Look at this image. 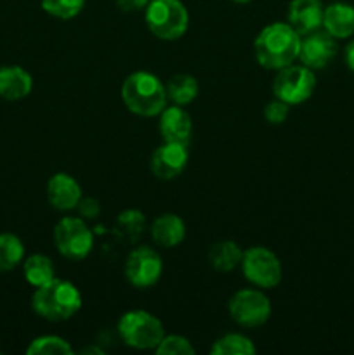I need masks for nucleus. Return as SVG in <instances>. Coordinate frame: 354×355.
I'll use <instances>...</instances> for the list:
<instances>
[{"instance_id": "1", "label": "nucleus", "mask_w": 354, "mask_h": 355, "mask_svg": "<svg viewBox=\"0 0 354 355\" xmlns=\"http://www.w3.org/2000/svg\"><path fill=\"white\" fill-rule=\"evenodd\" d=\"M301 42L302 37L290 23H271L255 37L253 54L262 68L278 71L297 61Z\"/></svg>"}, {"instance_id": "2", "label": "nucleus", "mask_w": 354, "mask_h": 355, "mask_svg": "<svg viewBox=\"0 0 354 355\" xmlns=\"http://www.w3.org/2000/svg\"><path fill=\"white\" fill-rule=\"evenodd\" d=\"M31 307L35 314L45 321L62 322L71 319L82 309V295L73 283L54 277L35 288Z\"/></svg>"}, {"instance_id": "3", "label": "nucleus", "mask_w": 354, "mask_h": 355, "mask_svg": "<svg viewBox=\"0 0 354 355\" xmlns=\"http://www.w3.org/2000/svg\"><path fill=\"white\" fill-rule=\"evenodd\" d=\"M121 99L137 116H158L167 107V90L162 80L149 71H134L121 83Z\"/></svg>"}, {"instance_id": "4", "label": "nucleus", "mask_w": 354, "mask_h": 355, "mask_svg": "<svg viewBox=\"0 0 354 355\" xmlns=\"http://www.w3.org/2000/svg\"><path fill=\"white\" fill-rule=\"evenodd\" d=\"M144 10L149 31L160 40H179L189 26V14L180 0H151Z\"/></svg>"}, {"instance_id": "5", "label": "nucleus", "mask_w": 354, "mask_h": 355, "mask_svg": "<svg viewBox=\"0 0 354 355\" xmlns=\"http://www.w3.org/2000/svg\"><path fill=\"white\" fill-rule=\"evenodd\" d=\"M118 333L128 347L151 350L165 336V328L158 318L146 311H128L118 321Z\"/></svg>"}, {"instance_id": "6", "label": "nucleus", "mask_w": 354, "mask_h": 355, "mask_svg": "<svg viewBox=\"0 0 354 355\" xmlns=\"http://www.w3.org/2000/svg\"><path fill=\"white\" fill-rule=\"evenodd\" d=\"M314 71L304 64H290L278 69V75L273 82L274 97L285 101L290 106L305 103L314 94Z\"/></svg>"}, {"instance_id": "7", "label": "nucleus", "mask_w": 354, "mask_h": 355, "mask_svg": "<svg viewBox=\"0 0 354 355\" xmlns=\"http://www.w3.org/2000/svg\"><path fill=\"white\" fill-rule=\"evenodd\" d=\"M239 266H242L245 279L262 290L276 288L281 281V274H283L276 253L264 246H252L243 252Z\"/></svg>"}, {"instance_id": "8", "label": "nucleus", "mask_w": 354, "mask_h": 355, "mask_svg": "<svg viewBox=\"0 0 354 355\" xmlns=\"http://www.w3.org/2000/svg\"><path fill=\"white\" fill-rule=\"evenodd\" d=\"M54 243L65 259L83 260L92 252L94 236L80 217H65L56 224Z\"/></svg>"}, {"instance_id": "9", "label": "nucleus", "mask_w": 354, "mask_h": 355, "mask_svg": "<svg viewBox=\"0 0 354 355\" xmlns=\"http://www.w3.org/2000/svg\"><path fill=\"white\" fill-rule=\"evenodd\" d=\"M229 315L242 328H260L271 315V302L260 290H239L229 300Z\"/></svg>"}, {"instance_id": "10", "label": "nucleus", "mask_w": 354, "mask_h": 355, "mask_svg": "<svg viewBox=\"0 0 354 355\" xmlns=\"http://www.w3.org/2000/svg\"><path fill=\"white\" fill-rule=\"evenodd\" d=\"M163 272V262L158 252L149 246H137L132 250L125 262V277L139 290L155 286Z\"/></svg>"}, {"instance_id": "11", "label": "nucleus", "mask_w": 354, "mask_h": 355, "mask_svg": "<svg viewBox=\"0 0 354 355\" xmlns=\"http://www.w3.org/2000/svg\"><path fill=\"white\" fill-rule=\"evenodd\" d=\"M337 51H339L337 38H333L325 30H316L302 38L298 59L302 64L314 71V69L326 68L337 55Z\"/></svg>"}, {"instance_id": "12", "label": "nucleus", "mask_w": 354, "mask_h": 355, "mask_svg": "<svg viewBox=\"0 0 354 355\" xmlns=\"http://www.w3.org/2000/svg\"><path fill=\"white\" fill-rule=\"evenodd\" d=\"M187 158H189L187 146L163 142L160 148L153 151L151 159H149V168L156 179L172 180L184 172Z\"/></svg>"}, {"instance_id": "13", "label": "nucleus", "mask_w": 354, "mask_h": 355, "mask_svg": "<svg viewBox=\"0 0 354 355\" xmlns=\"http://www.w3.org/2000/svg\"><path fill=\"white\" fill-rule=\"evenodd\" d=\"M158 116V128L163 142L189 146L191 135H193V121L183 107L174 104V106L165 107Z\"/></svg>"}, {"instance_id": "14", "label": "nucleus", "mask_w": 354, "mask_h": 355, "mask_svg": "<svg viewBox=\"0 0 354 355\" xmlns=\"http://www.w3.org/2000/svg\"><path fill=\"white\" fill-rule=\"evenodd\" d=\"M47 200L51 207L59 211L75 210L82 200V187L69 173H54L47 182Z\"/></svg>"}, {"instance_id": "15", "label": "nucleus", "mask_w": 354, "mask_h": 355, "mask_svg": "<svg viewBox=\"0 0 354 355\" xmlns=\"http://www.w3.org/2000/svg\"><path fill=\"white\" fill-rule=\"evenodd\" d=\"M321 0H292L288 6V23L301 37L312 33L323 26Z\"/></svg>"}, {"instance_id": "16", "label": "nucleus", "mask_w": 354, "mask_h": 355, "mask_svg": "<svg viewBox=\"0 0 354 355\" xmlns=\"http://www.w3.org/2000/svg\"><path fill=\"white\" fill-rule=\"evenodd\" d=\"M323 28L337 40H346L354 35V6L346 2H333L325 7Z\"/></svg>"}, {"instance_id": "17", "label": "nucleus", "mask_w": 354, "mask_h": 355, "mask_svg": "<svg viewBox=\"0 0 354 355\" xmlns=\"http://www.w3.org/2000/svg\"><path fill=\"white\" fill-rule=\"evenodd\" d=\"M149 232L155 245L162 248H174V246H179L186 238V225L179 215L163 214L153 220Z\"/></svg>"}, {"instance_id": "18", "label": "nucleus", "mask_w": 354, "mask_h": 355, "mask_svg": "<svg viewBox=\"0 0 354 355\" xmlns=\"http://www.w3.org/2000/svg\"><path fill=\"white\" fill-rule=\"evenodd\" d=\"M33 78L21 66H2L0 68V97L6 101H19L30 96Z\"/></svg>"}, {"instance_id": "19", "label": "nucleus", "mask_w": 354, "mask_h": 355, "mask_svg": "<svg viewBox=\"0 0 354 355\" xmlns=\"http://www.w3.org/2000/svg\"><path fill=\"white\" fill-rule=\"evenodd\" d=\"M167 90V99L172 104L177 106H186V104L193 103L198 96V85L196 78L193 75H186V73H180V75H174L172 78L167 82L165 85Z\"/></svg>"}, {"instance_id": "20", "label": "nucleus", "mask_w": 354, "mask_h": 355, "mask_svg": "<svg viewBox=\"0 0 354 355\" xmlns=\"http://www.w3.org/2000/svg\"><path fill=\"white\" fill-rule=\"evenodd\" d=\"M243 252L235 241H219L208 250V262L219 272H229L242 263Z\"/></svg>"}, {"instance_id": "21", "label": "nucleus", "mask_w": 354, "mask_h": 355, "mask_svg": "<svg viewBox=\"0 0 354 355\" xmlns=\"http://www.w3.org/2000/svg\"><path fill=\"white\" fill-rule=\"evenodd\" d=\"M23 272L26 283L31 284L33 288L42 286V284L49 283L56 277L54 263L47 255H42V253H35V255H30L24 260Z\"/></svg>"}, {"instance_id": "22", "label": "nucleus", "mask_w": 354, "mask_h": 355, "mask_svg": "<svg viewBox=\"0 0 354 355\" xmlns=\"http://www.w3.org/2000/svg\"><path fill=\"white\" fill-rule=\"evenodd\" d=\"M24 259V245L16 234L2 232L0 234V272L16 269Z\"/></svg>"}, {"instance_id": "23", "label": "nucleus", "mask_w": 354, "mask_h": 355, "mask_svg": "<svg viewBox=\"0 0 354 355\" xmlns=\"http://www.w3.org/2000/svg\"><path fill=\"white\" fill-rule=\"evenodd\" d=\"M212 355H253L255 347L252 340L246 336L238 335V333H229V335L221 336L214 342L210 349Z\"/></svg>"}, {"instance_id": "24", "label": "nucleus", "mask_w": 354, "mask_h": 355, "mask_svg": "<svg viewBox=\"0 0 354 355\" xmlns=\"http://www.w3.org/2000/svg\"><path fill=\"white\" fill-rule=\"evenodd\" d=\"M28 355H73V349L65 338L56 335L38 336L26 349Z\"/></svg>"}, {"instance_id": "25", "label": "nucleus", "mask_w": 354, "mask_h": 355, "mask_svg": "<svg viewBox=\"0 0 354 355\" xmlns=\"http://www.w3.org/2000/svg\"><path fill=\"white\" fill-rule=\"evenodd\" d=\"M42 9L58 19H73L82 12L85 0H40Z\"/></svg>"}, {"instance_id": "26", "label": "nucleus", "mask_w": 354, "mask_h": 355, "mask_svg": "<svg viewBox=\"0 0 354 355\" xmlns=\"http://www.w3.org/2000/svg\"><path fill=\"white\" fill-rule=\"evenodd\" d=\"M117 224L118 227L121 229V232H124L128 239L134 241V239H137L139 236L142 234V231H144L146 218L139 210H125L118 215Z\"/></svg>"}, {"instance_id": "27", "label": "nucleus", "mask_w": 354, "mask_h": 355, "mask_svg": "<svg viewBox=\"0 0 354 355\" xmlns=\"http://www.w3.org/2000/svg\"><path fill=\"white\" fill-rule=\"evenodd\" d=\"M155 350L160 355H193L196 352L189 340L180 335H165Z\"/></svg>"}, {"instance_id": "28", "label": "nucleus", "mask_w": 354, "mask_h": 355, "mask_svg": "<svg viewBox=\"0 0 354 355\" xmlns=\"http://www.w3.org/2000/svg\"><path fill=\"white\" fill-rule=\"evenodd\" d=\"M288 113H290V104H287L281 99H274L271 103L266 104L264 107V116H266L267 123L271 125H281L288 118Z\"/></svg>"}, {"instance_id": "29", "label": "nucleus", "mask_w": 354, "mask_h": 355, "mask_svg": "<svg viewBox=\"0 0 354 355\" xmlns=\"http://www.w3.org/2000/svg\"><path fill=\"white\" fill-rule=\"evenodd\" d=\"M76 208H78L80 215H82L83 218H96L99 217L101 214V205L99 201L94 200V198H83L80 200V203L76 205Z\"/></svg>"}, {"instance_id": "30", "label": "nucleus", "mask_w": 354, "mask_h": 355, "mask_svg": "<svg viewBox=\"0 0 354 355\" xmlns=\"http://www.w3.org/2000/svg\"><path fill=\"white\" fill-rule=\"evenodd\" d=\"M149 2L151 0H117V7L124 12H135V10L146 9Z\"/></svg>"}, {"instance_id": "31", "label": "nucleus", "mask_w": 354, "mask_h": 355, "mask_svg": "<svg viewBox=\"0 0 354 355\" xmlns=\"http://www.w3.org/2000/svg\"><path fill=\"white\" fill-rule=\"evenodd\" d=\"M344 59H346V66L354 73V38L346 45L344 51Z\"/></svg>"}, {"instance_id": "32", "label": "nucleus", "mask_w": 354, "mask_h": 355, "mask_svg": "<svg viewBox=\"0 0 354 355\" xmlns=\"http://www.w3.org/2000/svg\"><path fill=\"white\" fill-rule=\"evenodd\" d=\"M83 354H89V352H94V354H103V350L96 349V347H87V349L82 350Z\"/></svg>"}, {"instance_id": "33", "label": "nucleus", "mask_w": 354, "mask_h": 355, "mask_svg": "<svg viewBox=\"0 0 354 355\" xmlns=\"http://www.w3.org/2000/svg\"><path fill=\"white\" fill-rule=\"evenodd\" d=\"M233 2H236V3H248V2H252V0H233Z\"/></svg>"}]
</instances>
